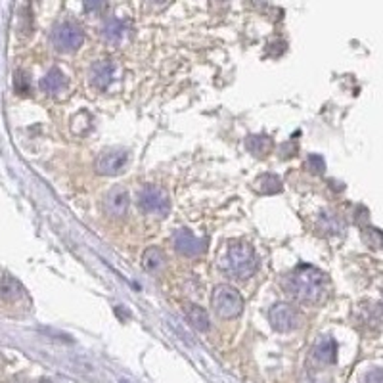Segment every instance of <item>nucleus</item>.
<instances>
[{
  "mask_svg": "<svg viewBox=\"0 0 383 383\" xmlns=\"http://www.w3.org/2000/svg\"><path fill=\"white\" fill-rule=\"evenodd\" d=\"M255 188H257V192H261V194H276V192H280L282 182L276 175H271V173H269V175H262V177L257 178Z\"/></svg>",
  "mask_w": 383,
  "mask_h": 383,
  "instance_id": "nucleus-19",
  "label": "nucleus"
},
{
  "mask_svg": "<svg viewBox=\"0 0 383 383\" xmlns=\"http://www.w3.org/2000/svg\"><path fill=\"white\" fill-rule=\"evenodd\" d=\"M16 90H18L19 94H25L29 90L27 79L21 75V73H18V75H16Z\"/></svg>",
  "mask_w": 383,
  "mask_h": 383,
  "instance_id": "nucleus-24",
  "label": "nucleus"
},
{
  "mask_svg": "<svg viewBox=\"0 0 383 383\" xmlns=\"http://www.w3.org/2000/svg\"><path fill=\"white\" fill-rule=\"evenodd\" d=\"M129 33H131V23L125 21V19L112 18L103 23L102 35L110 45H119V42H123L125 38L129 37Z\"/></svg>",
  "mask_w": 383,
  "mask_h": 383,
  "instance_id": "nucleus-11",
  "label": "nucleus"
},
{
  "mask_svg": "<svg viewBox=\"0 0 383 383\" xmlns=\"http://www.w3.org/2000/svg\"><path fill=\"white\" fill-rule=\"evenodd\" d=\"M336 356H337V345L336 341L332 339V337H324V339H320L318 341V345L312 349V362L318 366H328V365H334L336 362Z\"/></svg>",
  "mask_w": 383,
  "mask_h": 383,
  "instance_id": "nucleus-12",
  "label": "nucleus"
},
{
  "mask_svg": "<svg viewBox=\"0 0 383 383\" xmlns=\"http://www.w3.org/2000/svg\"><path fill=\"white\" fill-rule=\"evenodd\" d=\"M247 150L251 151L257 158H264L269 151L272 150V140L264 134H257V136H249L247 138Z\"/></svg>",
  "mask_w": 383,
  "mask_h": 383,
  "instance_id": "nucleus-17",
  "label": "nucleus"
},
{
  "mask_svg": "<svg viewBox=\"0 0 383 383\" xmlns=\"http://www.w3.org/2000/svg\"><path fill=\"white\" fill-rule=\"evenodd\" d=\"M271 324L276 332H293L301 324V314L290 303H276L271 308Z\"/></svg>",
  "mask_w": 383,
  "mask_h": 383,
  "instance_id": "nucleus-6",
  "label": "nucleus"
},
{
  "mask_svg": "<svg viewBox=\"0 0 383 383\" xmlns=\"http://www.w3.org/2000/svg\"><path fill=\"white\" fill-rule=\"evenodd\" d=\"M25 295V291L21 288V284L14 278H0V301L12 303V301L21 299Z\"/></svg>",
  "mask_w": 383,
  "mask_h": 383,
  "instance_id": "nucleus-14",
  "label": "nucleus"
},
{
  "mask_svg": "<svg viewBox=\"0 0 383 383\" xmlns=\"http://www.w3.org/2000/svg\"><path fill=\"white\" fill-rule=\"evenodd\" d=\"M328 276L317 267L310 264H301L295 271L288 274L284 282V288L290 293L291 297L305 305H317L324 301L328 293Z\"/></svg>",
  "mask_w": 383,
  "mask_h": 383,
  "instance_id": "nucleus-1",
  "label": "nucleus"
},
{
  "mask_svg": "<svg viewBox=\"0 0 383 383\" xmlns=\"http://www.w3.org/2000/svg\"><path fill=\"white\" fill-rule=\"evenodd\" d=\"M382 308H383V301H382Z\"/></svg>",
  "mask_w": 383,
  "mask_h": 383,
  "instance_id": "nucleus-26",
  "label": "nucleus"
},
{
  "mask_svg": "<svg viewBox=\"0 0 383 383\" xmlns=\"http://www.w3.org/2000/svg\"><path fill=\"white\" fill-rule=\"evenodd\" d=\"M88 79H90V84H92L94 88L106 90L113 83V79H115V64L110 62V60L96 62L90 67V71H88Z\"/></svg>",
  "mask_w": 383,
  "mask_h": 383,
  "instance_id": "nucleus-10",
  "label": "nucleus"
},
{
  "mask_svg": "<svg viewBox=\"0 0 383 383\" xmlns=\"http://www.w3.org/2000/svg\"><path fill=\"white\" fill-rule=\"evenodd\" d=\"M173 245L180 255H186V257H197L206 251V240L197 238L196 234H192L190 230H178L173 238Z\"/></svg>",
  "mask_w": 383,
  "mask_h": 383,
  "instance_id": "nucleus-8",
  "label": "nucleus"
},
{
  "mask_svg": "<svg viewBox=\"0 0 383 383\" xmlns=\"http://www.w3.org/2000/svg\"><path fill=\"white\" fill-rule=\"evenodd\" d=\"M108 0H84V10L86 12H98L106 6Z\"/></svg>",
  "mask_w": 383,
  "mask_h": 383,
  "instance_id": "nucleus-23",
  "label": "nucleus"
},
{
  "mask_svg": "<svg viewBox=\"0 0 383 383\" xmlns=\"http://www.w3.org/2000/svg\"><path fill=\"white\" fill-rule=\"evenodd\" d=\"M103 207H106V211L112 217H115V219L125 217L127 215V211H129V207H131V196H129V192L123 186H113L112 190L108 192V196H106Z\"/></svg>",
  "mask_w": 383,
  "mask_h": 383,
  "instance_id": "nucleus-9",
  "label": "nucleus"
},
{
  "mask_svg": "<svg viewBox=\"0 0 383 383\" xmlns=\"http://www.w3.org/2000/svg\"><path fill=\"white\" fill-rule=\"evenodd\" d=\"M129 161V151L123 150V148H110V150L102 151L98 159H96V171L100 175H106V177H112V175H117L119 171L125 169Z\"/></svg>",
  "mask_w": 383,
  "mask_h": 383,
  "instance_id": "nucleus-7",
  "label": "nucleus"
},
{
  "mask_svg": "<svg viewBox=\"0 0 383 383\" xmlns=\"http://www.w3.org/2000/svg\"><path fill=\"white\" fill-rule=\"evenodd\" d=\"M186 317L190 320V324L196 328L197 332H207L211 326V320L207 314L206 308L197 307V305H188L186 307Z\"/></svg>",
  "mask_w": 383,
  "mask_h": 383,
  "instance_id": "nucleus-16",
  "label": "nucleus"
},
{
  "mask_svg": "<svg viewBox=\"0 0 383 383\" xmlns=\"http://www.w3.org/2000/svg\"><path fill=\"white\" fill-rule=\"evenodd\" d=\"M211 307L215 310L217 314L225 320H230V318H236L242 314L243 310V299L240 295V291L232 288V286H226V284H221L213 290V295H211Z\"/></svg>",
  "mask_w": 383,
  "mask_h": 383,
  "instance_id": "nucleus-3",
  "label": "nucleus"
},
{
  "mask_svg": "<svg viewBox=\"0 0 383 383\" xmlns=\"http://www.w3.org/2000/svg\"><path fill=\"white\" fill-rule=\"evenodd\" d=\"M50 38H52V47L56 48L58 52L67 54V52H75L83 47L84 31L75 21H62L54 27Z\"/></svg>",
  "mask_w": 383,
  "mask_h": 383,
  "instance_id": "nucleus-4",
  "label": "nucleus"
},
{
  "mask_svg": "<svg viewBox=\"0 0 383 383\" xmlns=\"http://www.w3.org/2000/svg\"><path fill=\"white\" fill-rule=\"evenodd\" d=\"M308 167L312 169V173L322 175L324 169H326V165H324V159L320 158V156H310V158H308Z\"/></svg>",
  "mask_w": 383,
  "mask_h": 383,
  "instance_id": "nucleus-21",
  "label": "nucleus"
},
{
  "mask_svg": "<svg viewBox=\"0 0 383 383\" xmlns=\"http://www.w3.org/2000/svg\"><path fill=\"white\" fill-rule=\"evenodd\" d=\"M320 228L328 236H337V234H341L345 230V223L336 213H322V217H320Z\"/></svg>",
  "mask_w": 383,
  "mask_h": 383,
  "instance_id": "nucleus-18",
  "label": "nucleus"
},
{
  "mask_svg": "<svg viewBox=\"0 0 383 383\" xmlns=\"http://www.w3.org/2000/svg\"><path fill=\"white\" fill-rule=\"evenodd\" d=\"M365 383H383V370L382 368H374L370 370L365 378Z\"/></svg>",
  "mask_w": 383,
  "mask_h": 383,
  "instance_id": "nucleus-22",
  "label": "nucleus"
},
{
  "mask_svg": "<svg viewBox=\"0 0 383 383\" xmlns=\"http://www.w3.org/2000/svg\"><path fill=\"white\" fill-rule=\"evenodd\" d=\"M138 207L144 215L165 217L171 211V201L165 190L158 186H148L138 194Z\"/></svg>",
  "mask_w": 383,
  "mask_h": 383,
  "instance_id": "nucleus-5",
  "label": "nucleus"
},
{
  "mask_svg": "<svg viewBox=\"0 0 383 383\" xmlns=\"http://www.w3.org/2000/svg\"><path fill=\"white\" fill-rule=\"evenodd\" d=\"M365 242L372 249H383V232L378 228H366L365 230Z\"/></svg>",
  "mask_w": 383,
  "mask_h": 383,
  "instance_id": "nucleus-20",
  "label": "nucleus"
},
{
  "mask_svg": "<svg viewBox=\"0 0 383 383\" xmlns=\"http://www.w3.org/2000/svg\"><path fill=\"white\" fill-rule=\"evenodd\" d=\"M146 2H148V6H150L151 10H163L167 8L173 0H146Z\"/></svg>",
  "mask_w": 383,
  "mask_h": 383,
  "instance_id": "nucleus-25",
  "label": "nucleus"
},
{
  "mask_svg": "<svg viewBox=\"0 0 383 383\" xmlns=\"http://www.w3.org/2000/svg\"><path fill=\"white\" fill-rule=\"evenodd\" d=\"M67 88V79L66 75L54 67V69H50L47 75L40 79V90L48 96H58V94H62L64 90Z\"/></svg>",
  "mask_w": 383,
  "mask_h": 383,
  "instance_id": "nucleus-13",
  "label": "nucleus"
},
{
  "mask_svg": "<svg viewBox=\"0 0 383 383\" xmlns=\"http://www.w3.org/2000/svg\"><path fill=\"white\" fill-rule=\"evenodd\" d=\"M221 267L228 276L238 278V280H247L257 272L259 259H257L251 245L232 240V242L226 243V249L223 253V259H221Z\"/></svg>",
  "mask_w": 383,
  "mask_h": 383,
  "instance_id": "nucleus-2",
  "label": "nucleus"
},
{
  "mask_svg": "<svg viewBox=\"0 0 383 383\" xmlns=\"http://www.w3.org/2000/svg\"><path fill=\"white\" fill-rule=\"evenodd\" d=\"M165 261H167V257L159 247H150L142 255V267H144V271L148 272H159L165 267Z\"/></svg>",
  "mask_w": 383,
  "mask_h": 383,
  "instance_id": "nucleus-15",
  "label": "nucleus"
}]
</instances>
